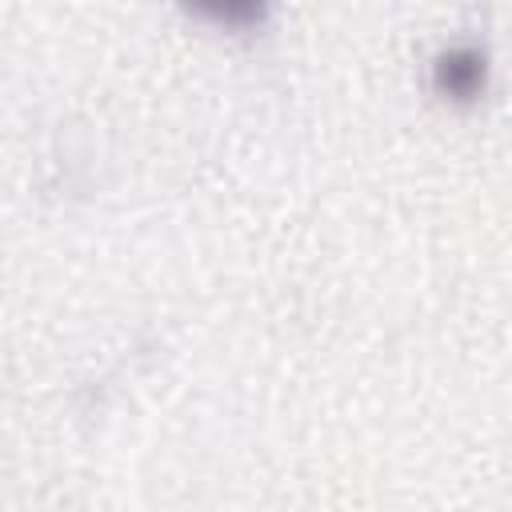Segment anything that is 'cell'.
<instances>
[{"instance_id":"obj_1","label":"cell","mask_w":512,"mask_h":512,"mask_svg":"<svg viewBox=\"0 0 512 512\" xmlns=\"http://www.w3.org/2000/svg\"><path fill=\"white\" fill-rule=\"evenodd\" d=\"M488 80H492V56H488V44L476 40V36H460V40H448L432 64H428V84L432 92L452 104V108H472L484 100L488 92Z\"/></svg>"},{"instance_id":"obj_2","label":"cell","mask_w":512,"mask_h":512,"mask_svg":"<svg viewBox=\"0 0 512 512\" xmlns=\"http://www.w3.org/2000/svg\"><path fill=\"white\" fill-rule=\"evenodd\" d=\"M180 8L204 24H216L228 32H252L268 20L272 0H180Z\"/></svg>"}]
</instances>
